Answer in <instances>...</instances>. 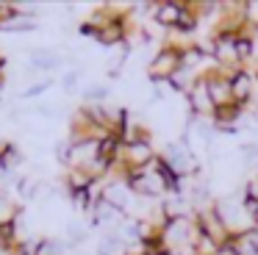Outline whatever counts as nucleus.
<instances>
[{
  "label": "nucleus",
  "mask_w": 258,
  "mask_h": 255,
  "mask_svg": "<svg viewBox=\"0 0 258 255\" xmlns=\"http://www.w3.org/2000/svg\"><path fill=\"white\" fill-rule=\"evenodd\" d=\"M186 100H189V108L195 111V114H200V116H214V103H211V94H208V86H206V81H203V72H200V78L195 81V86L186 92Z\"/></svg>",
  "instance_id": "nucleus-4"
},
{
  "label": "nucleus",
  "mask_w": 258,
  "mask_h": 255,
  "mask_svg": "<svg viewBox=\"0 0 258 255\" xmlns=\"http://www.w3.org/2000/svg\"><path fill=\"white\" fill-rule=\"evenodd\" d=\"M183 6L186 3H175V0H169V3H156L153 6V20H156L161 28L175 31L178 22H180V17H183Z\"/></svg>",
  "instance_id": "nucleus-5"
},
{
  "label": "nucleus",
  "mask_w": 258,
  "mask_h": 255,
  "mask_svg": "<svg viewBox=\"0 0 258 255\" xmlns=\"http://www.w3.org/2000/svg\"><path fill=\"white\" fill-rule=\"evenodd\" d=\"M14 255H34V252H31V249H28V244H23V247H20V249H17V252H14Z\"/></svg>",
  "instance_id": "nucleus-11"
},
{
  "label": "nucleus",
  "mask_w": 258,
  "mask_h": 255,
  "mask_svg": "<svg viewBox=\"0 0 258 255\" xmlns=\"http://www.w3.org/2000/svg\"><path fill=\"white\" fill-rule=\"evenodd\" d=\"M225 249H230L233 255H258V227H241V230H233L225 244Z\"/></svg>",
  "instance_id": "nucleus-2"
},
{
  "label": "nucleus",
  "mask_w": 258,
  "mask_h": 255,
  "mask_svg": "<svg viewBox=\"0 0 258 255\" xmlns=\"http://www.w3.org/2000/svg\"><path fill=\"white\" fill-rule=\"evenodd\" d=\"M241 111H244V105H239V103H228V105H222V108L214 111V122H217V128L228 131V128L241 116Z\"/></svg>",
  "instance_id": "nucleus-6"
},
{
  "label": "nucleus",
  "mask_w": 258,
  "mask_h": 255,
  "mask_svg": "<svg viewBox=\"0 0 258 255\" xmlns=\"http://www.w3.org/2000/svg\"><path fill=\"white\" fill-rule=\"evenodd\" d=\"M236 55H239V64L247 58H252V53H255V39H252V33H241V36H236Z\"/></svg>",
  "instance_id": "nucleus-7"
},
{
  "label": "nucleus",
  "mask_w": 258,
  "mask_h": 255,
  "mask_svg": "<svg viewBox=\"0 0 258 255\" xmlns=\"http://www.w3.org/2000/svg\"><path fill=\"white\" fill-rule=\"evenodd\" d=\"M183 70V44H175V42H167L161 50L156 53V58L150 61L147 67V75L153 81H164L167 83L172 75Z\"/></svg>",
  "instance_id": "nucleus-1"
},
{
  "label": "nucleus",
  "mask_w": 258,
  "mask_h": 255,
  "mask_svg": "<svg viewBox=\"0 0 258 255\" xmlns=\"http://www.w3.org/2000/svg\"><path fill=\"white\" fill-rule=\"evenodd\" d=\"M12 222H17V208H14L12 200L0 197V227H3V225H12Z\"/></svg>",
  "instance_id": "nucleus-8"
},
{
  "label": "nucleus",
  "mask_w": 258,
  "mask_h": 255,
  "mask_svg": "<svg viewBox=\"0 0 258 255\" xmlns=\"http://www.w3.org/2000/svg\"><path fill=\"white\" fill-rule=\"evenodd\" d=\"M244 200H247V203H255V205H258V180H250V186H247Z\"/></svg>",
  "instance_id": "nucleus-10"
},
{
  "label": "nucleus",
  "mask_w": 258,
  "mask_h": 255,
  "mask_svg": "<svg viewBox=\"0 0 258 255\" xmlns=\"http://www.w3.org/2000/svg\"><path fill=\"white\" fill-rule=\"evenodd\" d=\"M252 83H255V75H250V70H244V67H236L230 72V94H233V103H239V105L250 103Z\"/></svg>",
  "instance_id": "nucleus-3"
},
{
  "label": "nucleus",
  "mask_w": 258,
  "mask_h": 255,
  "mask_svg": "<svg viewBox=\"0 0 258 255\" xmlns=\"http://www.w3.org/2000/svg\"><path fill=\"white\" fill-rule=\"evenodd\" d=\"M17 164H20V150L17 147L9 144V147L0 150V166H3V169H12V166H17Z\"/></svg>",
  "instance_id": "nucleus-9"
}]
</instances>
